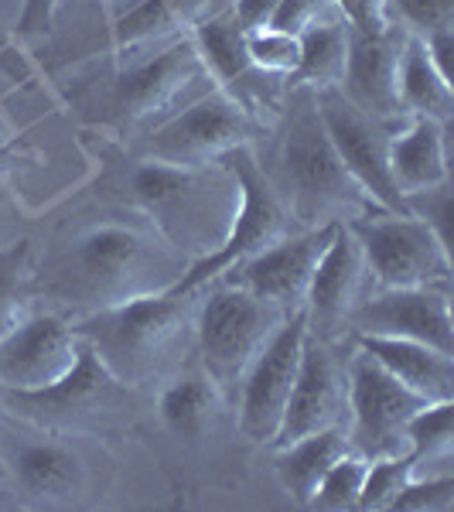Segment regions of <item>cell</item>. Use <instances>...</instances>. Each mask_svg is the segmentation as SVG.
<instances>
[{
  "instance_id": "6da1fadb",
  "label": "cell",
  "mask_w": 454,
  "mask_h": 512,
  "mask_svg": "<svg viewBox=\"0 0 454 512\" xmlns=\"http://www.w3.org/2000/svg\"><path fill=\"white\" fill-rule=\"evenodd\" d=\"M274 188L287 216L301 229L349 222L373 209V202L359 192L356 181L338 161L325 123L318 117L315 89L297 86L294 110L287 113V127L280 137V178Z\"/></svg>"
},
{
  "instance_id": "7a4b0ae2",
  "label": "cell",
  "mask_w": 454,
  "mask_h": 512,
  "mask_svg": "<svg viewBox=\"0 0 454 512\" xmlns=\"http://www.w3.org/2000/svg\"><path fill=\"white\" fill-rule=\"evenodd\" d=\"M130 192L147 219L158 226L164 243H171L175 250L192 246L198 256L222 246L239 205L236 178L222 161L202 164V168H178V164L144 158L130 171Z\"/></svg>"
},
{
  "instance_id": "3957f363",
  "label": "cell",
  "mask_w": 454,
  "mask_h": 512,
  "mask_svg": "<svg viewBox=\"0 0 454 512\" xmlns=\"http://www.w3.org/2000/svg\"><path fill=\"white\" fill-rule=\"evenodd\" d=\"M185 267L188 263L175 246L161 236L151 239L137 226L99 222L76 236L59 274L65 291L93 301V308H103L137 294L171 291Z\"/></svg>"
},
{
  "instance_id": "277c9868",
  "label": "cell",
  "mask_w": 454,
  "mask_h": 512,
  "mask_svg": "<svg viewBox=\"0 0 454 512\" xmlns=\"http://www.w3.org/2000/svg\"><path fill=\"white\" fill-rule=\"evenodd\" d=\"M198 291H205L195 318L202 373L216 383L219 393H233L287 311L229 280H209Z\"/></svg>"
},
{
  "instance_id": "5b68a950",
  "label": "cell",
  "mask_w": 454,
  "mask_h": 512,
  "mask_svg": "<svg viewBox=\"0 0 454 512\" xmlns=\"http://www.w3.org/2000/svg\"><path fill=\"white\" fill-rule=\"evenodd\" d=\"M188 301L192 294L175 297L171 291H158L103 304L79 321L76 335L93 345L113 376L123 383H137L144 373H151L175 338L188 315Z\"/></svg>"
},
{
  "instance_id": "8992f818",
  "label": "cell",
  "mask_w": 454,
  "mask_h": 512,
  "mask_svg": "<svg viewBox=\"0 0 454 512\" xmlns=\"http://www.w3.org/2000/svg\"><path fill=\"white\" fill-rule=\"evenodd\" d=\"M219 161L233 171L236 188H239V205H236L233 226H229L222 246H216L212 253H205L188 263L181 280L171 287L175 297L195 294L198 287H205L209 280L226 274L233 263L246 260L250 253L263 250V246H270L280 236H287V222H291V216H287L284 202H280L274 181H270L267 171L260 168V161L253 158L250 144L233 147V151L222 154Z\"/></svg>"
},
{
  "instance_id": "52a82bcc",
  "label": "cell",
  "mask_w": 454,
  "mask_h": 512,
  "mask_svg": "<svg viewBox=\"0 0 454 512\" xmlns=\"http://www.w3.org/2000/svg\"><path fill=\"white\" fill-rule=\"evenodd\" d=\"M424 396L393 379L383 366H376L356 345V352L345 359V441L349 451L362 454L366 461L407 454V420L417 414Z\"/></svg>"
},
{
  "instance_id": "ba28073f",
  "label": "cell",
  "mask_w": 454,
  "mask_h": 512,
  "mask_svg": "<svg viewBox=\"0 0 454 512\" xmlns=\"http://www.w3.org/2000/svg\"><path fill=\"white\" fill-rule=\"evenodd\" d=\"M127 400V383L110 373L86 338H79V352L72 369L52 386L41 390H0V403L14 417L35 427H48L52 434L82 427L96 417L117 414Z\"/></svg>"
},
{
  "instance_id": "9c48e42d",
  "label": "cell",
  "mask_w": 454,
  "mask_h": 512,
  "mask_svg": "<svg viewBox=\"0 0 454 512\" xmlns=\"http://www.w3.org/2000/svg\"><path fill=\"white\" fill-rule=\"evenodd\" d=\"M359 239L366 274L379 287H448L451 250L417 216L383 212V216L349 219Z\"/></svg>"
},
{
  "instance_id": "30bf717a",
  "label": "cell",
  "mask_w": 454,
  "mask_h": 512,
  "mask_svg": "<svg viewBox=\"0 0 454 512\" xmlns=\"http://www.w3.org/2000/svg\"><path fill=\"white\" fill-rule=\"evenodd\" d=\"M250 130V110L216 86L209 93L188 99L178 113L164 117L147 134L144 158L178 164V168H202V164H216L233 147L246 144Z\"/></svg>"
},
{
  "instance_id": "8fae6325",
  "label": "cell",
  "mask_w": 454,
  "mask_h": 512,
  "mask_svg": "<svg viewBox=\"0 0 454 512\" xmlns=\"http://www.w3.org/2000/svg\"><path fill=\"white\" fill-rule=\"evenodd\" d=\"M315 106L338 161L356 181L359 192L379 212H403V195L396 192L390 168H386V140H390V134L383 130V120L352 106L338 86L315 89Z\"/></svg>"
},
{
  "instance_id": "7c38bea8",
  "label": "cell",
  "mask_w": 454,
  "mask_h": 512,
  "mask_svg": "<svg viewBox=\"0 0 454 512\" xmlns=\"http://www.w3.org/2000/svg\"><path fill=\"white\" fill-rule=\"evenodd\" d=\"M304 338H308V321L304 311H294L280 321L277 332L267 338V345L239 379V431L253 444L274 441L301 366Z\"/></svg>"
},
{
  "instance_id": "4fadbf2b",
  "label": "cell",
  "mask_w": 454,
  "mask_h": 512,
  "mask_svg": "<svg viewBox=\"0 0 454 512\" xmlns=\"http://www.w3.org/2000/svg\"><path fill=\"white\" fill-rule=\"evenodd\" d=\"M335 226L338 222H328V226L318 229H301L294 236H280L270 246H263V250L250 253L246 260L233 263L216 280H229V284L243 287V291L257 294L263 301L277 304L287 315H294V311H301L311 274L318 267V256L325 253Z\"/></svg>"
},
{
  "instance_id": "5bb4252c",
  "label": "cell",
  "mask_w": 454,
  "mask_h": 512,
  "mask_svg": "<svg viewBox=\"0 0 454 512\" xmlns=\"http://www.w3.org/2000/svg\"><path fill=\"white\" fill-rule=\"evenodd\" d=\"M349 332L410 338L454 355L451 294L448 287H379L356 304Z\"/></svg>"
},
{
  "instance_id": "9a60e30c",
  "label": "cell",
  "mask_w": 454,
  "mask_h": 512,
  "mask_svg": "<svg viewBox=\"0 0 454 512\" xmlns=\"http://www.w3.org/2000/svg\"><path fill=\"white\" fill-rule=\"evenodd\" d=\"M362 280H366V260H362L359 239L352 236L349 222H338L325 253L318 256L301 304L311 338L335 342L349 332V318L362 301Z\"/></svg>"
},
{
  "instance_id": "2e32d148",
  "label": "cell",
  "mask_w": 454,
  "mask_h": 512,
  "mask_svg": "<svg viewBox=\"0 0 454 512\" xmlns=\"http://www.w3.org/2000/svg\"><path fill=\"white\" fill-rule=\"evenodd\" d=\"M345 414V362L338 359L332 342L304 338L301 366H297L294 390L287 396L284 417L270 441V448H284L304 434L342 427Z\"/></svg>"
},
{
  "instance_id": "e0dca14e",
  "label": "cell",
  "mask_w": 454,
  "mask_h": 512,
  "mask_svg": "<svg viewBox=\"0 0 454 512\" xmlns=\"http://www.w3.org/2000/svg\"><path fill=\"white\" fill-rule=\"evenodd\" d=\"M79 335L59 315H24L0 335V390H41L72 369Z\"/></svg>"
},
{
  "instance_id": "ac0fdd59",
  "label": "cell",
  "mask_w": 454,
  "mask_h": 512,
  "mask_svg": "<svg viewBox=\"0 0 454 512\" xmlns=\"http://www.w3.org/2000/svg\"><path fill=\"white\" fill-rule=\"evenodd\" d=\"M403 31L396 28H379V31H359L349 28V55H345V72H342V96L352 106H359L362 113L376 120L400 117L396 106V59L403 48Z\"/></svg>"
},
{
  "instance_id": "d6986e66",
  "label": "cell",
  "mask_w": 454,
  "mask_h": 512,
  "mask_svg": "<svg viewBox=\"0 0 454 512\" xmlns=\"http://www.w3.org/2000/svg\"><path fill=\"white\" fill-rule=\"evenodd\" d=\"M4 465L31 506H72L86 492V465L55 434L11 444Z\"/></svg>"
},
{
  "instance_id": "ffe728a7",
  "label": "cell",
  "mask_w": 454,
  "mask_h": 512,
  "mask_svg": "<svg viewBox=\"0 0 454 512\" xmlns=\"http://www.w3.org/2000/svg\"><path fill=\"white\" fill-rule=\"evenodd\" d=\"M202 79H209V76H205L202 62H198L192 41L188 38L171 41L158 55H151V59L120 72L117 106L134 120L154 117V113L164 110L168 103H175L192 82H202Z\"/></svg>"
},
{
  "instance_id": "44dd1931",
  "label": "cell",
  "mask_w": 454,
  "mask_h": 512,
  "mask_svg": "<svg viewBox=\"0 0 454 512\" xmlns=\"http://www.w3.org/2000/svg\"><path fill=\"white\" fill-rule=\"evenodd\" d=\"M448 123L431 117H410L407 127L386 140V168L400 195L427 192L448 178Z\"/></svg>"
},
{
  "instance_id": "7402d4cb",
  "label": "cell",
  "mask_w": 454,
  "mask_h": 512,
  "mask_svg": "<svg viewBox=\"0 0 454 512\" xmlns=\"http://www.w3.org/2000/svg\"><path fill=\"white\" fill-rule=\"evenodd\" d=\"M356 345L376 366L424 400H454V355L410 338L356 335Z\"/></svg>"
},
{
  "instance_id": "603a6c76",
  "label": "cell",
  "mask_w": 454,
  "mask_h": 512,
  "mask_svg": "<svg viewBox=\"0 0 454 512\" xmlns=\"http://www.w3.org/2000/svg\"><path fill=\"white\" fill-rule=\"evenodd\" d=\"M396 106L407 117H431L448 123L454 110V82L437 72L420 38H403L400 59H396Z\"/></svg>"
},
{
  "instance_id": "cb8c5ba5",
  "label": "cell",
  "mask_w": 454,
  "mask_h": 512,
  "mask_svg": "<svg viewBox=\"0 0 454 512\" xmlns=\"http://www.w3.org/2000/svg\"><path fill=\"white\" fill-rule=\"evenodd\" d=\"M188 41H192L205 76L216 82L219 89H226L229 96L236 93V86L250 82V76H263V72H257L250 65V55H246V31L239 28L229 11L192 21Z\"/></svg>"
},
{
  "instance_id": "d4e9b609",
  "label": "cell",
  "mask_w": 454,
  "mask_h": 512,
  "mask_svg": "<svg viewBox=\"0 0 454 512\" xmlns=\"http://www.w3.org/2000/svg\"><path fill=\"white\" fill-rule=\"evenodd\" d=\"M274 451H277L274 472H277L280 489L291 495L297 506H308L321 475L349 451V441H345V427H325V431L304 434Z\"/></svg>"
},
{
  "instance_id": "484cf974",
  "label": "cell",
  "mask_w": 454,
  "mask_h": 512,
  "mask_svg": "<svg viewBox=\"0 0 454 512\" xmlns=\"http://www.w3.org/2000/svg\"><path fill=\"white\" fill-rule=\"evenodd\" d=\"M297 38H301V62L287 82L304 89L338 86L345 72V55H349V21L342 14H332V18L325 14Z\"/></svg>"
},
{
  "instance_id": "4316f807",
  "label": "cell",
  "mask_w": 454,
  "mask_h": 512,
  "mask_svg": "<svg viewBox=\"0 0 454 512\" xmlns=\"http://www.w3.org/2000/svg\"><path fill=\"white\" fill-rule=\"evenodd\" d=\"M219 390L205 373L171 379L158 396V414L171 434L181 441H198L219 407Z\"/></svg>"
},
{
  "instance_id": "83f0119b",
  "label": "cell",
  "mask_w": 454,
  "mask_h": 512,
  "mask_svg": "<svg viewBox=\"0 0 454 512\" xmlns=\"http://www.w3.org/2000/svg\"><path fill=\"white\" fill-rule=\"evenodd\" d=\"M198 0H134L113 18V48L120 55L134 52L147 41L171 38L181 24L192 21Z\"/></svg>"
},
{
  "instance_id": "f1b7e54d",
  "label": "cell",
  "mask_w": 454,
  "mask_h": 512,
  "mask_svg": "<svg viewBox=\"0 0 454 512\" xmlns=\"http://www.w3.org/2000/svg\"><path fill=\"white\" fill-rule=\"evenodd\" d=\"M454 444V400H431L407 420V454L410 465H444L451 468Z\"/></svg>"
},
{
  "instance_id": "f546056e",
  "label": "cell",
  "mask_w": 454,
  "mask_h": 512,
  "mask_svg": "<svg viewBox=\"0 0 454 512\" xmlns=\"http://www.w3.org/2000/svg\"><path fill=\"white\" fill-rule=\"evenodd\" d=\"M379 11L390 28L410 38H431L454 28V0H379Z\"/></svg>"
},
{
  "instance_id": "4dcf8cb0",
  "label": "cell",
  "mask_w": 454,
  "mask_h": 512,
  "mask_svg": "<svg viewBox=\"0 0 454 512\" xmlns=\"http://www.w3.org/2000/svg\"><path fill=\"white\" fill-rule=\"evenodd\" d=\"M246 55H250L253 69L263 72V76L291 79L297 72V62H301V38L274 28L246 31Z\"/></svg>"
},
{
  "instance_id": "1f68e13d",
  "label": "cell",
  "mask_w": 454,
  "mask_h": 512,
  "mask_svg": "<svg viewBox=\"0 0 454 512\" xmlns=\"http://www.w3.org/2000/svg\"><path fill=\"white\" fill-rule=\"evenodd\" d=\"M369 461L356 451H345L342 458L321 475L315 495H311L308 506L311 509H356L359 506V492H362V478H366Z\"/></svg>"
},
{
  "instance_id": "d6a6232c",
  "label": "cell",
  "mask_w": 454,
  "mask_h": 512,
  "mask_svg": "<svg viewBox=\"0 0 454 512\" xmlns=\"http://www.w3.org/2000/svg\"><path fill=\"white\" fill-rule=\"evenodd\" d=\"M414 475L410 454H393V458H373L366 465V478H362L359 506L356 509H390L396 492L403 489V482Z\"/></svg>"
},
{
  "instance_id": "836d02e7",
  "label": "cell",
  "mask_w": 454,
  "mask_h": 512,
  "mask_svg": "<svg viewBox=\"0 0 454 512\" xmlns=\"http://www.w3.org/2000/svg\"><path fill=\"white\" fill-rule=\"evenodd\" d=\"M396 512H451L454 509V472L441 475H410L396 492Z\"/></svg>"
},
{
  "instance_id": "e575fe53",
  "label": "cell",
  "mask_w": 454,
  "mask_h": 512,
  "mask_svg": "<svg viewBox=\"0 0 454 512\" xmlns=\"http://www.w3.org/2000/svg\"><path fill=\"white\" fill-rule=\"evenodd\" d=\"M403 212L407 216H417L431 233L441 239L451 250V229H454V202H451V181L444 185H434L427 192H414L403 195Z\"/></svg>"
},
{
  "instance_id": "d590c367",
  "label": "cell",
  "mask_w": 454,
  "mask_h": 512,
  "mask_svg": "<svg viewBox=\"0 0 454 512\" xmlns=\"http://www.w3.org/2000/svg\"><path fill=\"white\" fill-rule=\"evenodd\" d=\"M21 256L24 246L0 256V335L11 332L28 315V287H24Z\"/></svg>"
},
{
  "instance_id": "8d00e7d4",
  "label": "cell",
  "mask_w": 454,
  "mask_h": 512,
  "mask_svg": "<svg viewBox=\"0 0 454 512\" xmlns=\"http://www.w3.org/2000/svg\"><path fill=\"white\" fill-rule=\"evenodd\" d=\"M325 11H335L332 0H280L267 28L287 31V35H301L304 28H311L315 21L325 18Z\"/></svg>"
},
{
  "instance_id": "74e56055",
  "label": "cell",
  "mask_w": 454,
  "mask_h": 512,
  "mask_svg": "<svg viewBox=\"0 0 454 512\" xmlns=\"http://www.w3.org/2000/svg\"><path fill=\"white\" fill-rule=\"evenodd\" d=\"M280 0H233L229 14L236 18V24L243 31H257V28H267L270 18H274Z\"/></svg>"
},
{
  "instance_id": "f35d334b",
  "label": "cell",
  "mask_w": 454,
  "mask_h": 512,
  "mask_svg": "<svg viewBox=\"0 0 454 512\" xmlns=\"http://www.w3.org/2000/svg\"><path fill=\"white\" fill-rule=\"evenodd\" d=\"M62 0H28L18 21V35H38V31L52 28V18L59 11Z\"/></svg>"
},
{
  "instance_id": "ab89813d",
  "label": "cell",
  "mask_w": 454,
  "mask_h": 512,
  "mask_svg": "<svg viewBox=\"0 0 454 512\" xmlns=\"http://www.w3.org/2000/svg\"><path fill=\"white\" fill-rule=\"evenodd\" d=\"M0 410H4V403H0Z\"/></svg>"
}]
</instances>
